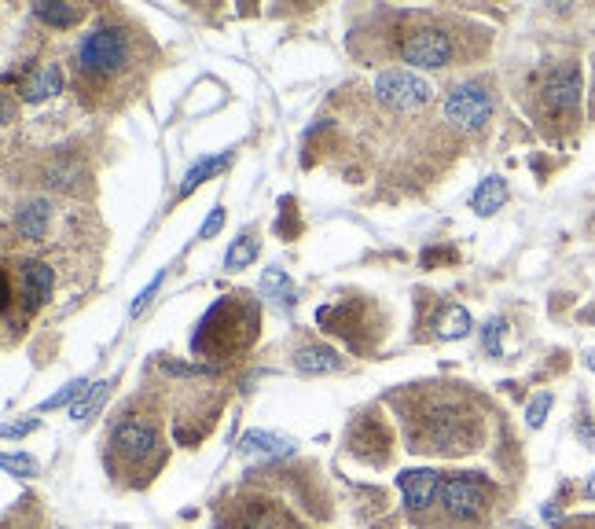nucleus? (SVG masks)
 <instances>
[{
  "instance_id": "dca6fc26",
  "label": "nucleus",
  "mask_w": 595,
  "mask_h": 529,
  "mask_svg": "<svg viewBox=\"0 0 595 529\" xmlns=\"http://www.w3.org/2000/svg\"><path fill=\"white\" fill-rule=\"evenodd\" d=\"M258 250H261L258 232H239V236L232 239L228 254H225V269H247V265H254Z\"/></svg>"
},
{
  "instance_id": "412c9836",
  "label": "nucleus",
  "mask_w": 595,
  "mask_h": 529,
  "mask_svg": "<svg viewBox=\"0 0 595 529\" xmlns=\"http://www.w3.org/2000/svg\"><path fill=\"white\" fill-rule=\"evenodd\" d=\"M37 19L48 26H74L81 19V8L78 4H37Z\"/></svg>"
},
{
  "instance_id": "9b49d317",
  "label": "nucleus",
  "mask_w": 595,
  "mask_h": 529,
  "mask_svg": "<svg viewBox=\"0 0 595 529\" xmlns=\"http://www.w3.org/2000/svg\"><path fill=\"white\" fill-rule=\"evenodd\" d=\"M52 225V203L48 199H30L15 210V232L23 239H45Z\"/></svg>"
},
{
  "instance_id": "20e7f679",
  "label": "nucleus",
  "mask_w": 595,
  "mask_h": 529,
  "mask_svg": "<svg viewBox=\"0 0 595 529\" xmlns=\"http://www.w3.org/2000/svg\"><path fill=\"white\" fill-rule=\"evenodd\" d=\"M493 114V92L482 81H463V85H452L449 96H445V118H449L460 133H474L482 129Z\"/></svg>"
},
{
  "instance_id": "4468645a",
  "label": "nucleus",
  "mask_w": 595,
  "mask_h": 529,
  "mask_svg": "<svg viewBox=\"0 0 595 529\" xmlns=\"http://www.w3.org/2000/svg\"><path fill=\"white\" fill-rule=\"evenodd\" d=\"M52 269H48L45 261H30L23 269V298H26V309H37V305L45 302L48 294H52Z\"/></svg>"
},
{
  "instance_id": "39448f33",
  "label": "nucleus",
  "mask_w": 595,
  "mask_h": 529,
  "mask_svg": "<svg viewBox=\"0 0 595 529\" xmlns=\"http://www.w3.org/2000/svg\"><path fill=\"white\" fill-rule=\"evenodd\" d=\"M489 504V485L482 474H449L441 478V507L449 518H478Z\"/></svg>"
},
{
  "instance_id": "cd10ccee",
  "label": "nucleus",
  "mask_w": 595,
  "mask_h": 529,
  "mask_svg": "<svg viewBox=\"0 0 595 529\" xmlns=\"http://www.w3.org/2000/svg\"><path fill=\"white\" fill-rule=\"evenodd\" d=\"M158 283H162V276H155V280L147 283L144 291H140V298H136L133 302V316H140L147 309V302H151V298H155V291H158Z\"/></svg>"
},
{
  "instance_id": "ddd939ff",
  "label": "nucleus",
  "mask_w": 595,
  "mask_h": 529,
  "mask_svg": "<svg viewBox=\"0 0 595 529\" xmlns=\"http://www.w3.org/2000/svg\"><path fill=\"white\" fill-rule=\"evenodd\" d=\"M294 368L305 375H331L342 372V357L331 346H302L294 353Z\"/></svg>"
},
{
  "instance_id": "2f4dec72",
  "label": "nucleus",
  "mask_w": 595,
  "mask_h": 529,
  "mask_svg": "<svg viewBox=\"0 0 595 529\" xmlns=\"http://www.w3.org/2000/svg\"><path fill=\"white\" fill-rule=\"evenodd\" d=\"M592 107H595V103H592Z\"/></svg>"
},
{
  "instance_id": "f257e3e1",
  "label": "nucleus",
  "mask_w": 595,
  "mask_h": 529,
  "mask_svg": "<svg viewBox=\"0 0 595 529\" xmlns=\"http://www.w3.org/2000/svg\"><path fill=\"white\" fill-rule=\"evenodd\" d=\"M261 309L254 298L236 294V298H221V302L203 316V324L191 335V349L199 357H214V361H232L239 353H247L250 342L258 338Z\"/></svg>"
},
{
  "instance_id": "f3484780",
  "label": "nucleus",
  "mask_w": 595,
  "mask_h": 529,
  "mask_svg": "<svg viewBox=\"0 0 595 529\" xmlns=\"http://www.w3.org/2000/svg\"><path fill=\"white\" fill-rule=\"evenodd\" d=\"M107 394H111V383H107V379H103V383H89V390L70 405V419H74V423H85L89 416H96Z\"/></svg>"
},
{
  "instance_id": "a211bd4d",
  "label": "nucleus",
  "mask_w": 595,
  "mask_h": 529,
  "mask_svg": "<svg viewBox=\"0 0 595 529\" xmlns=\"http://www.w3.org/2000/svg\"><path fill=\"white\" fill-rule=\"evenodd\" d=\"M225 162H228V155L199 158V162H195V166L188 169V177H184V184H180V199L195 192V188H199V184H203L206 177H214V173H221V169H225Z\"/></svg>"
},
{
  "instance_id": "1a4fd4ad",
  "label": "nucleus",
  "mask_w": 595,
  "mask_h": 529,
  "mask_svg": "<svg viewBox=\"0 0 595 529\" xmlns=\"http://www.w3.org/2000/svg\"><path fill=\"white\" fill-rule=\"evenodd\" d=\"M114 449L122 452L125 460L140 463L158 449V434L147 423H122L114 430Z\"/></svg>"
},
{
  "instance_id": "b1692460",
  "label": "nucleus",
  "mask_w": 595,
  "mask_h": 529,
  "mask_svg": "<svg viewBox=\"0 0 595 529\" xmlns=\"http://www.w3.org/2000/svg\"><path fill=\"white\" fill-rule=\"evenodd\" d=\"M548 408H551V394H537L533 401H529V408H526V423L533 430L544 423V416H548Z\"/></svg>"
},
{
  "instance_id": "6ab92c4d",
  "label": "nucleus",
  "mask_w": 595,
  "mask_h": 529,
  "mask_svg": "<svg viewBox=\"0 0 595 529\" xmlns=\"http://www.w3.org/2000/svg\"><path fill=\"white\" fill-rule=\"evenodd\" d=\"M261 294H265V298H276L280 305L283 302L294 305V280L283 269H265V276H261Z\"/></svg>"
},
{
  "instance_id": "a878e982",
  "label": "nucleus",
  "mask_w": 595,
  "mask_h": 529,
  "mask_svg": "<svg viewBox=\"0 0 595 529\" xmlns=\"http://www.w3.org/2000/svg\"><path fill=\"white\" fill-rule=\"evenodd\" d=\"M485 349L493 353V357H500L504 353V346H500V338H504V320H493V324H485Z\"/></svg>"
},
{
  "instance_id": "0eeeda50",
  "label": "nucleus",
  "mask_w": 595,
  "mask_h": 529,
  "mask_svg": "<svg viewBox=\"0 0 595 529\" xmlns=\"http://www.w3.org/2000/svg\"><path fill=\"white\" fill-rule=\"evenodd\" d=\"M401 485V496H405L408 511H427L434 504V496H441V474L430 471V467H419V471H405L397 478Z\"/></svg>"
},
{
  "instance_id": "c85d7f7f",
  "label": "nucleus",
  "mask_w": 595,
  "mask_h": 529,
  "mask_svg": "<svg viewBox=\"0 0 595 529\" xmlns=\"http://www.w3.org/2000/svg\"><path fill=\"white\" fill-rule=\"evenodd\" d=\"M34 427H37L34 419H23V423H8V427H4V438H23V434H30Z\"/></svg>"
},
{
  "instance_id": "4be33fe9",
  "label": "nucleus",
  "mask_w": 595,
  "mask_h": 529,
  "mask_svg": "<svg viewBox=\"0 0 595 529\" xmlns=\"http://www.w3.org/2000/svg\"><path fill=\"white\" fill-rule=\"evenodd\" d=\"M85 390H89V383H85V379H74V383H67L63 390H56L48 401H41V412H52V408H63L67 401H78Z\"/></svg>"
},
{
  "instance_id": "f03ea898",
  "label": "nucleus",
  "mask_w": 595,
  "mask_h": 529,
  "mask_svg": "<svg viewBox=\"0 0 595 529\" xmlns=\"http://www.w3.org/2000/svg\"><path fill=\"white\" fill-rule=\"evenodd\" d=\"M129 63V34L118 26H96L92 34L81 37L78 67L89 78H111Z\"/></svg>"
},
{
  "instance_id": "c756f323",
  "label": "nucleus",
  "mask_w": 595,
  "mask_h": 529,
  "mask_svg": "<svg viewBox=\"0 0 595 529\" xmlns=\"http://www.w3.org/2000/svg\"><path fill=\"white\" fill-rule=\"evenodd\" d=\"M584 493H588V500H595V471L592 478H588V485H584Z\"/></svg>"
},
{
  "instance_id": "2eb2a0df",
  "label": "nucleus",
  "mask_w": 595,
  "mask_h": 529,
  "mask_svg": "<svg viewBox=\"0 0 595 529\" xmlns=\"http://www.w3.org/2000/svg\"><path fill=\"white\" fill-rule=\"evenodd\" d=\"M504 203H507V184L500 181V177H489V181H482V188L474 192L471 210L478 217H489V214H496Z\"/></svg>"
},
{
  "instance_id": "393cba45",
  "label": "nucleus",
  "mask_w": 595,
  "mask_h": 529,
  "mask_svg": "<svg viewBox=\"0 0 595 529\" xmlns=\"http://www.w3.org/2000/svg\"><path fill=\"white\" fill-rule=\"evenodd\" d=\"M48 177H52V184H56V188H63V192H74V188H78V169H70V166H52L48 169Z\"/></svg>"
},
{
  "instance_id": "bb28decb",
  "label": "nucleus",
  "mask_w": 595,
  "mask_h": 529,
  "mask_svg": "<svg viewBox=\"0 0 595 529\" xmlns=\"http://www.w3.org/2000/svg\"><path fill=\"white\" fill-rule=\"evenodd\" d=\"M221 225H225V206H214L210 217H206V225L199 228V239H214L221 232Z\"/></svg>"
},
{
  "instance_id": "aec40b11",
  "label": "nucleus",
  "mask_w": 595,
  "mask_h": 529,
  "mask_svg": "<svg viewBox=\"0 0 595 529\" xmlns=\"http://www.w3.org/2000/svg\"><path fill=\"white\" fill-rule=\"evenodd\" d=\"M471 313L467 309H460V305H449L445 309V316L438 320V335L441 338H463V335H471Z\"/></svg>"
},
{
  "instance_id": "f8f14e48",
  "label": "nucleus",
  "mask_w": 595,
  "mask_h": 529,
  "mask_svg": "<svg viewBox=\"0 0 595 529\" xmlns=\"http://www.w3.org/2000/svg\"><path fill=\"white\" fill-rule=\"evenodd\" d=\"M59 89H63V70H59L56 63H41V67L23 81V100L26 103L52 100Z\"/></svg>"
},
{
  "instance_id": "5701e85b",
  "label": "nucleus",
  "mask_w": 595,
  "mask_h": 529,
  "mask_svg": "<svg viewBox=\"0 0 595 529\" xmlns=\"http://www.w3.org/2000/svg\"><path fill=\"white\" fill-rule=\"evenodd\" d=\"M0 467L8 474H19V478H34L37 474V460L26 456V452H19V456H15V452H4V456H0Z\"/></svg>"
},
{
  "instance_id": "423d86ee",
  "label": "nucleus",
  "mask_w": 595,
  "mask_h": 529,
  "mask_svg": "<svg viewBox=\"0 0 595 529\" xmlns=\"http://www.w3.org/2000/svg\"><path fill=\"white\" fill-rule=\"evenodd\" d=\"M452 56H456V41H452L449 30L441 26H423V30H412V34L401 41V59L412 63V67H449Z\"/></svg>"
},
{
  "instance_id": "7c9ffc66",
  "label": "nucleus",
  "mask_w": 595,
  "mask_h": 529,
  "mask_svg": "<svg viewBox=\"0 0 595 529\" xmlns=\"http://www.w3.org/2000/svg\"><path fill=\"white\" fill-rule=\"evenodd\" d=\"M584 364H588V368L595 372V349H588V353H584Z\"/></svg>"
},
{
  "instance_id": "6e6552de",
  "label": "nucleus",
  "mask_w": 595,
  "mask_h": 529,
  "mask_svg": "<svg viewBox=\"0 0 595 529\" xmlns=\"http://www.w3.org/2000/svg\"><path fill=\"white\" fill-rule=\"evenodd\" d=\"M544 100H548L551 111H573L581 103V70L566 63V67L551 70L548 85H544Z\"/></svg>"
},
{
  "instance_id": "7ed1b4c3",
  "label": "nucleus",
  "mask_w": 595,
  "mask_h": 529,
  "mask_svg": "<svg viewBox=\"0 0 595 529\" xmlns=\"http://www.w3.org/2000/svg\"><path fill=\"white\" fill-rule=\"evenodd\" d=\"M371 92H375V100L393 107V111H419L434 100V85L416 70H382Z\"/></svg>"
},
{
  "instance_id": "9d476101",
  "label": "nucleus",
  "mask_w": 595,
  "mask_h": 529,
  "mask_svg": "<svg viewBox=\"0 0 595 529\" xmlns=\"http://www.w3.org/2000/svg\"><path fill=\"white\" fill-rule=\"evenodd\" d=\"M239 452H243V456H254V460H280V456H291L294 452V441L280 438V434H272V430H247L243 441H239Z\"/></svg>"
}]
</instances>
